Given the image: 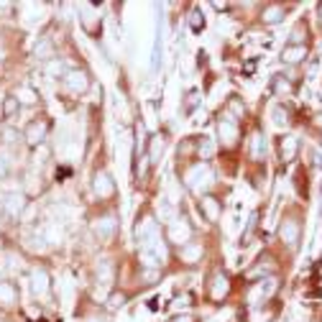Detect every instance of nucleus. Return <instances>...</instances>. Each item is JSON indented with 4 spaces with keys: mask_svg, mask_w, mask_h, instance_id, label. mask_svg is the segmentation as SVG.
<instances>
[{
    "mask_svg": "<svg viewBox=\"0 0 322 322\" xmlns=\"http://www.w3.org/2000/svg\"><path fill=\"white\" fill-rule=\"evenodd\" d=\"M274 90H276V92H286V90H289V84H286V80H284L282 75L274 80Z\"/></svg>",
    "mask_w": 322,
    "mask_h": 322,
    "instance_id": "obj_3",
    "label": "nucleus"
},
{
    "mask_svg": "<svg viewBox=\"0 0 322 322\" xmlns=\"http://www.w3.org/2000/svg\"><path fill=\"white\" fill-rule=\"evenodd\" d=\"M16 108H18V105H16V100H8V102H5V113H13Z\"/></svg>",
    "mask_w": 322,
    "mask_h": 322,
    "instance_id": "obj_4",
    "label": "nucleus"
},
{
    "mask_svg": "<svg viewBox=\"0 0 322 322\" xmlns=\"http://www.w3.org/2000/svg\"><path fill=\"white\" fill-rule=\"evenodd\" d=\"M282 8H269L266 10V23H276V21H282Z\"/></svg>",
    "mask_w": 322,
    "mask_h": 322,
    "instance_id": "obj_2",
    "label": "nucleus"
},
{
    "mask_svg": "<svg viewBox=\"0 0 322 322\" xmlns=\"http://www.w3.org/2000/svg\"><path fill=\"white\" fill-rule=\"evenodd\" d=\"M304 54H307V49H304V46H286V49H284V62L297 64V62H302V59H304Z\"/></svg>",
    "mask_w": 322,
    "mask_h": 322,
    "instance_id": "obj_1",
    "label": "nucleus"
}]
</instances>
